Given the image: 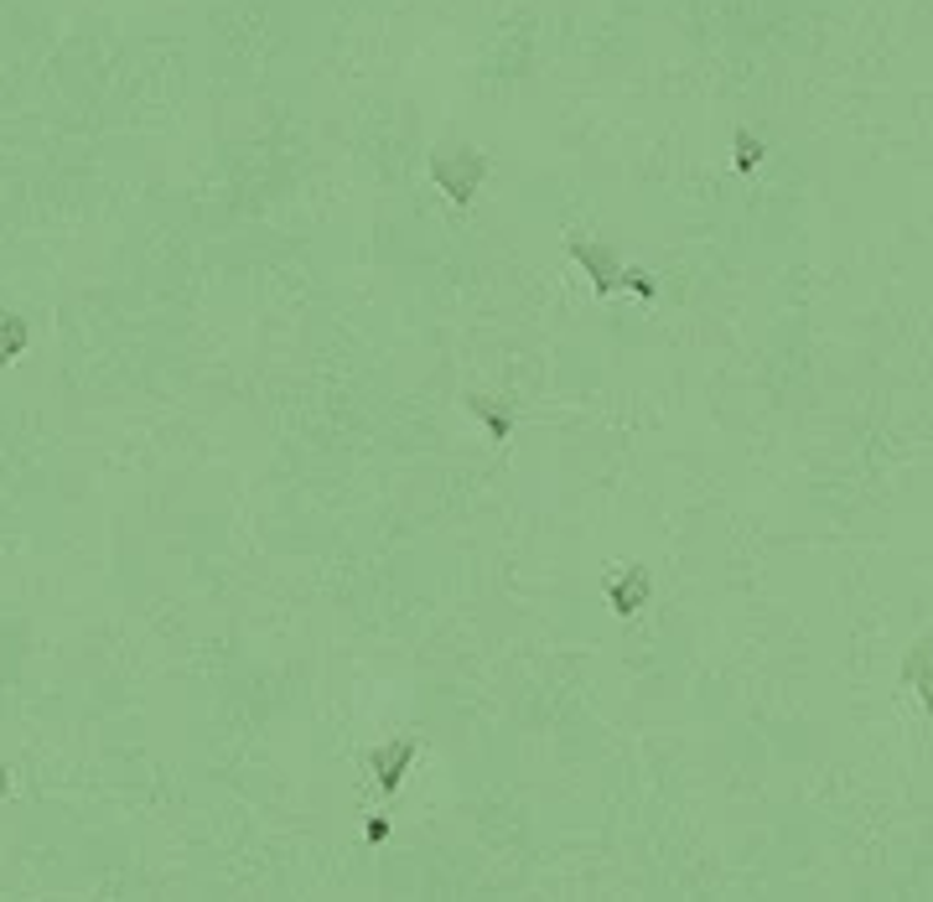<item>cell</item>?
I'll list each match as a JSON object with an SVG mask.
<instances>
[{"mask_svg": "<svg viewBox=\"0 0 933 902\" xmlns=\"http://www.w3.org/2000/svg\"><path fill=\"white\" fill-rule=\"evenodd\" d=\"M570 255H576L586 270H591V286H597L602 296L618 291V286H627V291H638V296H654V280L643 276V270H622V265L607 255L602 244H581V240H576V244H570Z\"/></svg>", "mask_w": 933, "mask_h": 902, "instance_id": "6da1fadb", "label": "cell"}, {"mask_svg": "<svg viewBox=\"0 0 933 902\" xmlns=\"http://www.w3.org/2000/svg\"><path fill=\"white\" fill-rule=\"evenodd\" d=\"M482 171H488V162H482L477 151H441L436 162H431V177L452 192V203H473Z\"/></svg>", "mask_w": 933, "mask_h": 902, "instance_id": "7a4b0ae2", "label": "cell"}, {"mask_svg": "<svg viewBox=\"0 0 933 902\" xmlns=\"http://www.w3.org/2000/svg\"><path fill=\"white\" fill-rule=\"evenodd\" d=\"M415 753H421V742H415V737H395V742H385L379 753L368 757V762H374V783H379L385 793H395V789L404 783V768L415 762Z\"/></svg>", "mask_w": 933, "mask_h": 902, "instance_id": "3957f363", "label": "cell"}, {"mask_svg": "<svg viewBox=\"0 0 933 902\" xmlns=\"http://www.w3.org/2000/svg\"><path fill=\"white\" fill-rule=\"evenodd\" d=\"M643 602H648V571H643V566L612 576V612H618V617H633Z\"/></svg>", "mask_w": 933, "mask_h": 902, "instance_id": "277c9868", "label": "cell"}, {"mask_svg": "<svg viewBox=\"0 0 933 902\" xmlns=\"http://www.w3.org/2000/svg\"><path fill=\"white\" fill-rule=\"evenodd\" d=\"M467 410H473L477 421L488 425V436H493L498 446L509 442V431H513V410L503 405V400H488V394H467Z\"/></svg>", "mask_w": 933, "mask_h": 902, "instance_id": "5b68a950", "label": "cell"}, {"mask_svg": "<svg viewBox=\"0 0 933 902\" xmlns=\"http://www.w3.org/2000/svg\"><path fill=\"white\" fill-rule=\"evenodd\" d=\"M21 348H26V322L16 312H0V369L21 358Z\"/></svg>", "mask_w": 933, "mask_h": 902, "instance_id": "8992f818", "label": "cell"}, {"mask_svg": "<svg viewBox=\"0 0 933 902\" xmlns=\"http://www.w3.org/2000/svg\"><path fill=\"white\" fill-rule=\"evenodd\" d=\"M908 680H913L918 690H923V700L933 705V669H929V654H923V648H918L913 659H908Z\"/></svg>", "mask_w": 933, "mask_h": 902, "instance_id": "52a82bcc", "label": "cell"}, {"mask_svg": "<svg viewBox=\"0 0 933 902\" xmlns=\"http://www.w3.org/2000/svg\"><path fill=\"white\" fill-rule=\"evenodd\" d=\"M757 162H763V146H752V135H736V166H747L752 171Z\"/></svg>", "mask_w": 933, "mask_h": 902, "instance_id": "ba28073f", "label": "cell"}, {"mask_svg": "<svg viewBox=\"0 0 933 902\" xmlns=\"http://www.w3.org/2000/svg\"><path fill=\"white\" fill-rule=\"evenodd\" d=\"M389 835V820L385 814H374V820H368V840H374V846H379V840H385Z\"/></svg>", "mask_w": 933, "mask_h": 902, "instance_id": "9c48e42d", "label": "cell"}, {"mask_svg": "<svg viewBox=\"0 0 933 902\" xmlns=\"http://www.w3.org/2000/svg\"><path fill=\"white\" fill-rule=\"evenodd\" d=\"M5 783H11V773H5V762H0V799H5Z\"/></svg>", "mask_w": 933, "mask_h": 902, "instance_id": "30bf717a", "label": "cell"}]
</instances>
